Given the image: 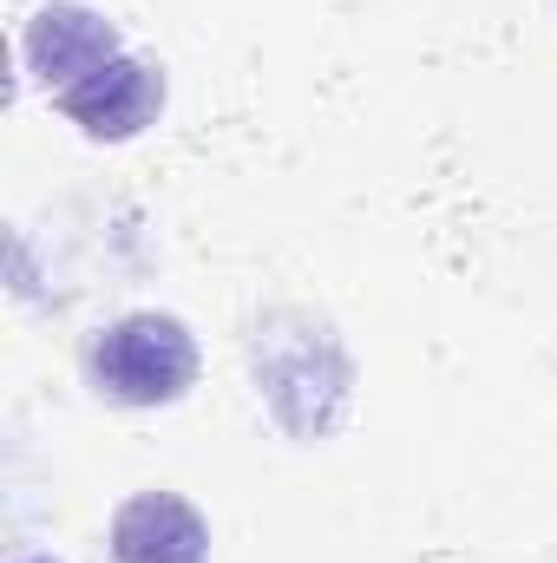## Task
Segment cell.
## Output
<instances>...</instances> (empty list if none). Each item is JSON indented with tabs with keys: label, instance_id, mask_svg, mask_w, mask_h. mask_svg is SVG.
I'll return each instance as SVG.
<instances>
[{
	"label": "cell",
	"instance_id": "cell-2",
	"mask_svg": "<svg viewBox=\"0 0 557 563\" xmlns=\"http://www.w3.org/2000/svg\"><path fill=\"white\" fill-rule=\"evenodd\" d=\"M86 374L119 407H171L197 380V341L171 314H125L92 334Z\"/></svg>",
	"mask_w": 557,
	"mask_h": 563
},
{
	"label": "cell",
	"instance_id": "cell-1",
	"mask_svg": "<svg viewBox=\"0 0 557 563\" xmlns=\"http://www.w3.org/2000/svg\"><path fill=\"white\" fill-rule=\"evenodd\" d=\"M250 361H256V387L270 400L295 439H328L341 407H348V387H354V367L341 354V341L308 321V314H270L250 341Z\"/></svg>",
	"mask_w": 557,
	"mask_h": 563
},
{
	"label": "cell",
	"instance_id": "cell-6",
	"mask_svg": "<svg viewBox=\"0 0 557 563\" xmlns=\"http://www.w3.org/2000/svg\"><path fill=\"white\" fill-rule=\"evenodd\" d=\"M20 563H53V558H20Z\"/></svg>",
	"mask_w": 557,
	"mask_h": 563
},
{
	"label": "cell",
	"instance_id": "cell-5",
	"mask_svg": "<svg viewBox=\"0 0 557 563\" xmlns=\"http://www.w3.org/2000/svg\"><path fill=\"white\" fill-rule=\"evenodd\" d=\"M210 525L177 492H139L112 511V563H204Z\"/></svg>",
	"mask_w": 557,
	"mask_h": 563
},
{
	"label": "cell",
	"instance_id": "cell-4",
	"mask_svg": "<svg viewBox=\"0 0 557 563\" xmlns=\"http://www.w3.org/2000/svg\"><path fill=\"white\" fill-rule=\"evenodd\" d=\"M20 53H26L33 79L59 99V92L79 86L86 73H99L106 59H119V26H112L106 13L79 7V0H53V7H40V13L26 20Z\"/></svg>",
	"mask_w": 557,
	"mask_h": 563
},
{
	"label": "cell",
	"instance_id": "cell-3",
	"mask_svg": "<svg viewBox=\"0 0 557 563\" xmlns=\"http://www.w3.org/2000/svg\"><path fill=\"white\" fill-rule=\"evenodd\" d=\"M59 112H66L86 139L125 144L164 112V73L119 53V59H106L99 73H86L79 86H66V92H59Z\"/></svg>",
	"mask_w": 557,
	"mask_h": 563
}]
</instances>
